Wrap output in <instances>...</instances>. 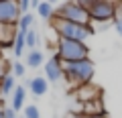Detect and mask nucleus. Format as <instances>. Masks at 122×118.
<instances>
[{
  "instance_id": "obj_1",
  "label": "nucleus",
  "mask_w": 122,
  "mask_h": 118,
  "mask_svg": "<svg viewBox=\"0 0 122 118\" xmlns=\"http://www.w3.org/2000/svg\"><path fill=\"white\" fill-rule=\"evenodd\" d=\"M63 65V77L71 83L73 87L92 83V77L96 73V67L92 59H83V61H69V63H61Z\"/></svg>"
},
{
  "instance_id": "obj_10",
  "label": "nucleus",
  "mask_w": 122,
  "mask_h": 118,
  "mask_svg": "<svg viewBox=\"0 0 122 118\" xmlns=\"http://www.w3.org/2000/svg\"><path fill=\"white\" fill-rule=\"evenodd\" d=\"M81 116H104V104H102V98L98 100H92L81 104Z\"/></svg>"
},
{
  "instance_id": "obj_25",
  "label": "nucleus",
  "mask_w": 122,
  "mask_h": 118,
  "mask_svg": "<svg viewBox=\"0 0 122 118\" xmlns=\"http://www.w3.org/2000/svg\"><path fill=\"white\" fill-rule=\"evenodd\" d=\"M67 118H83V116L79 112H69V114H67Z\"/></svg>"
},
{
  "instance_id": "obj_2",
  "label": "nucleus",
  "mask_w": 122,
  "mask_h": 118,
  "mask_svg": "<svg viewBox=\"0 0 122 118\" xmlns=\"http://www.w3.org/2000/svg\"><path fill=\"white\" fill-rule=\"evenodd\" d=\"M51 26H53V31L57 33L59 39H67V41H79V43H86L87 37L94 35V29H92V26L67 22V21H61V18H53Z\"/></svg>"
},
{
  "instance_id": "obj_4",
  "label": "nucleus",
  "mask_w": 122,
  "mask_h": 118,
  "mask_svg": "<svg viewBox=\"0 0 122 118\" xmlns=\"http://www.w3.org/2000/svg\"><path fill=\"white\" fill-rule=\"evenodd\" d=\"M57 59H59L61 63L90 59V47H87L86 43H79V41L59 39L57 41Z\"/></svg>"
},
{
  "instance_id": "obj_22",
  "label": "nucleus",
  "mask_w": 122,
  "mask_h": 118,
  "mask_svg": "<svg viewBox=\"0 0 122 118\" xmlns=\"http://www.w3.org/2000/svg\"><path fill=\"white\" fill-rule=\"evenodd\" d=\"M8 67H10V63L0 57V79L4 77V75H8Z\"/></svg>"
},
{
  "instance_id": "obj_23",
  "label": "nucleus",
  "mask_w": 122,
  "mask_h": 118,
  "mask_svg": "<svg viewBox=\"0 0 122 118\" xmlns=\"http://www.w3.org/2000/svg\"><path fill=\"white\" fill-rule=\"evenodd\" d=\"M29 8H30V2H29V0H20V2H18V10H20V16H22V14H29Z\"/></svg>"
},
{
  "instance_id": "obj_18",
  "label": "nucleus",
  "mask_w": 122,
  "mask_h": 118,
  "mask_svg": "<svg viewBox=\"0 0 122 118\" xmlns=\"http://www.w3.org/2000/svg\"><path fill=\"white\" fill-rule=\"evenodd\" d=\"M33 22H35V16H33V14H22L20 16V21H18V31H29L30 26H33Z\"/></svg>"
},
{
  "instance_id": "obj_8",
  "label": "nucleus",
  "mask_w": 122,
  "mask_h": 118,
  "mask_svg": "<svg viewBox=\"0 0 122 118\" xmlns=\"http://www.w3.org/2000/svg\"><path fill=\"white\" fill-rule=\"evenodd\" d=\"M75 98H77L81 104H86V102H92V100L102 98V94H100V87H98V86H94V83H86V86L75 87Z\"/></svg>"
},
{
  "instance_id": "obj_15",
  "label": "nucleus",
  "mask_w": 122,
  "mask_h": 118,
  "mask_svg": "<svg viewBox=\"0 0 122 118\" xmlns=\"http://www.w3.org/2000/svg\"><path fill=\"white\" fill-rule=\"evenodd\" d=\"M25 35H26V31H18L16 33V39H14V45H12V51H14V55H16V57H20L22 53H25V49H26Z\"/></svg>"
},
{
  "instance_id": "obj_12",
  "label": "nucleus",
  "mask_w": 122,
  "mask_h": 118,
  "mask_svg": "<svg viewBox=\"0 0 122 118\" xmlns=\"http://www.w3.org/2000/svg\"><path fill=\"white\" fill-rule=\"evenodd\" d=\"M25 100H26V87L25 86H16L12 92V104H10V108L14 110V112H18V110L25 106Z\"/></svg>"
},
{
  "instance_id": "obj_24",
  "label": "nucleus",
  "mask_w": 122,
  "mask_h": 118,
  "mask_svg": "<svg viewBox=\"0 0 122 118\" xmlns=\"http://www.w3.org/2000/svg\"><path fill=\"white\" fill-rule=\"evenodd\" d=\"M4 118H16V112L12 108H4Z\"/></svg>"
},
{
  "instance_id": "obj_11",
  "label": "nucleus",
  "mask_w": 122,
  "mask_h": 118,
  "mask_svg": "<svg viewBox=\"0 0 122 118\" xmlns=\"http://www.w3.org/2000/svg\"><path fill=\"white\" fill-rule=\"evenodd\" d=\"M26 87H29L35 96H45V94H47V90H49V82L45 79V75H43V77H41V75H37V77H33V79H29V82H26Z\"/></svg>"
},
{
  "instance_id": "obj_5",
  "label": "nucleus",
  "mask_w": 122,
  "mask_h": 118,
  "mask_svg": "<svg viewBox=\"0 0 122 118\" xmlns=\"http://www.w3.org/2000/svg\"><path fill=\"white\" fill-rule=\"evenodd\" d=\"M90 12V18L92 22H100L102 26H106L110 21H114L116 16V4L108 2V0H96V2H83Z\"/></svg>"
},
{
  "instance_id": "obj_3",
  "label": "nucleus",
  "mask_w": 122,
  "mask_h": 118,
  "mask_svg": "<svg viewBox=\"0 0 122 118\" xmlns=\"http://www.w3.org/2000/svg\"><path fill=\"white\" fill-rule=\"evenodd\" d=\"M55 18L75 22V25H83V26H92L90 12H87L83 2H63L61 6L55 8Z\"/></svg>"
},
{
  "instance_id": "obj_27",
  "label": "nucleus",
  "mask_w": 122,
  "mask_h": 118,
  "mask_svg": "<svg viewBox=\"0 0 122 118\" xmlns=\"http://www.w3.org/2000/svg\"><path fill=\"white\" fill-rule=\"evenodd\" d=\"M83 118H106V116H83Z\"/></svg>"
},
{
  "instance_id": "obj_7",
  "label": "nucleus",
  "mask_w": 122,
  "mask_h": 118,
  "mask_svg": "<svg viewBox=\"0 0 122 118\" xmlns=\"http://www.w3.org/2000/svg\"><path fill=\"white\" fill-rule=\"evenodd\" d=\"M45 79L47 82H61L63 79V65H61V61L57 59V55L55 57H51L47 63H45Z\"/></svg>"
},
{
  "instance_id": "obj_26",
  "label": "nucleus",
  "mask_w": 122,
  "mask_h": 118,
  "mask_svg": "<svg viewBox=\"0 0 122 118\" xmlns=\"http://www.w3.org/2000/svg\"><path fill=\"white\" fill-rule=\"evenodd\" d=\"M0 118H4V106H2V102H0Z\"/></svg>"
},
{
  "instance_id": "obj_6",
  "label": "nucleus",
  "mask_w": 122,
  "mask_h": 118,
  "mask_svg": "<svg viewBox=\"0 0 122 118\" xmlns=\"http://www.w3.org/2000/svg\"><path fill=\"white\" fill-rule=\"evenodd\" d=\"M18 21H20L18 2H14V0H0V22L2 25H18Z\"/></svg>"
},
{
  "instance_id": "obj_13",
  "label": "nucleus",
  "mask_w": 122,
  "mask_h": 118,
  "mask_svg": "<svg viewBox=\"0 0 122 118\" xmlns=\"http://www.w3.org/2000/svg\"><path fill=\"white\" fill-rule=\"evenodd\" d=\"M37 14H39L43 21H53V18H55V6H53L51 2H39Z\"/></svg>"
},
{
  "instance_id": "obj_9",
  "label": "nucleus",
  "mask_w": 122,
  "mask_h": 118,
  "mask_svg": "<svg viewBox=\"0 0 122 118\" xmlns=\"http://www.w3.org/2000/svg\"><path fill=\"white\" fill-rule=\"evenodd\" d=\"M16 33H18L16 25H2L0 22V47H12Z\"/></svg>"
},
{
  "instance_id": "obj_19",
  "label": "nucleus",
  "mask_w": 122,
  "mask_h": 118,
  "mask_svg": "<svg viewBox=\"0 0 122 118\" xmlns=\"http://www.w3.org/2000/svg\"><path fill=\"white\" fill-rule=\"evenodd\" d=\"M22 118H41V112H39V108H37L35 104L25 106V116Z\"/></svg>"
},
{
  "instance_id": "obj_20",
  "label": "nucleus",
  "mask_w": 122,
  "mask_h": 118,
  "mask_svg": "<svg viewBox=\"0 0 122 118\" xmlns=\"http://www.w3.org/2000/svg\"><path fill=\"white\" fill-rule=\"evenodd\" d=\"M114 26H116V33L122 37V6L116 8V16H114Z\"/></svg>"
},
{
  "instance_id": "obj_17",
  "label": "nucleus",
  "mask_w": 122,
  "mask_h": 118,
  "mask_svg": "<svg viewBox=\"0 0 122 118\" xmlns=\"http://www.w3.org/2000/svg\"><path fill=\"white\" fill-rule=\"evenodd\" d=\"M25 41H26V49H30V51H35V49H37V43H39V35H37L35 29H29V31H26Z\"/></svg>"
},
{
  "instance_id": "obj_14",
  "label": "nucleus",
  "mask_w": 122,
  "mask_h": 118,
  "mask_svg": "<svg viewBox=\"0 0 122 118\" xmlns=\"http://www.w3.org/2000/svg\"><path fill=\"white\" fill-rule=\"evenodd\" d=\"M14 87H16V83H14V75L12 73L4 75V77L0 79V96H8V94H12Z\"/></svg>"
},
{
  "instance_id": "obj_16",
  "label": "nucleus",
  "mask_w": 122,
  "mask_h": 118,
  "mask_svg": "<svg viewBox=\"0 0 122 118\" xmlns=\"http://www.w3.org/2000/svg\"><path fill=\"white\" fill-rule=\"evenodd\" d=\"M26 65L35 67V69L41 67V65H43V53L37 51V49H35V51H29V53H26Z\"/></svg>"
},
{
  "instance_id": "obj_21",
  "label": "nucleus",
  "mask_w": 122,
  "mask_h": 118,
  "mask_svg": "<svg viewBox=\"0 0 122 118\" xmlns=\"http://www.w3.org/2000/svg\"><path fill=\"white\" fill-rule=\"evenodd\" d=\"M25 71H26V67L22 65L20 61H14V63H12V75H14V77H22Z\"/></svg>"
}]
</instances>
